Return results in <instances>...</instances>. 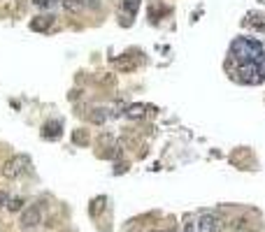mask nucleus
Returning a JSON list of instances; mask_svg holds the SVG:
<instances>
[{"label":"nucleus","instance_id":"f257e3e1","mask_svg":"<svg viewBox=\"0 0 265 232\" xmlns=\"http://www.w3.org/2000/svg\"><path fill=\"white\" fill-rule=\"evenodd\" d=\"M230 54H233V58H235L238 63H249V61H258L265 51H263V45H260L258 40L238 37L235 42H233V47H230Z\"/></svg>","mask_w":265,"mask_h":232},{"label":"nucleus","instance_id":"f03ea898","mask_svg":"<svg viewBox=\"0 0 265 232\" xmlns=\"http://www.w3.org/2000/svg\"><path fill=\"white\" fill-rule=\"evenodd\" d=\"M28 163H30V158H28L26 153H14L12 158H7V161L3 163L0 174H3L5 179H17V177H21L23 172H26Z\"/></svg>","mask_w":265,"mask_h":232},{"label":"nucleus","instance_id":"7ed1b4c3","mask_svg":"<svg viewBox=\"0 0 265 232\" xmlns=\"http://www.w3.org/2000/svg\"><path fill=\"white\" fill-rule=\"evenodd\" d=\"M42 223V209H40V202L38 205H30L21 211V218H19V225L23 230H30V227H38Z\"/></svg>","mask_w":265,"mask_h":232},{"label":"nucleus","instance_id":"20e7f679","mask_svg":"<svg viewBox=\"0 0 265 232\" xmlns=\"http://www.w3.org/2000/svg\"><path fill=\"white\" fill-rule=\"evenodd\" d=\"M61 135H63V121H58V119L44 121V126H42V139H58Z\"/></svg>","mask_w":265,"mask_h":232},{"label":"nucleus","instance_id":"39448f33","mask_svg":"<svg viewBox=\"0 0 265 232\" xmlns=\"http://www.w3.org/2000/svg\"><path fill=\"white\" fill-rule=\"evenodd\" d=\"M195 230L198 232H216L219 230V218L214 214H200V218L195 221Z\"/></svg>","mask_w":265,"mask_h":232},{"label":"nucleus","instance_id":"423d86ee","mask_svg":"<svg viewBox=\"0 0 265 232\" xmlns=\"http://www.w3.org/2000/svg\"><path fill=\"white\" fill-rule=\"evenodd\" d=\"M51 26H54V14H40L30 21V30H35V33H44Z\"/></svg>","mask_w":265,"mask_h":232},{"label":"nucleus","instance_id":"0eeeda50","mask_svg":"<svg viewBox=\"0 0 265 232\" xmlns=\"http://www.w3.org/2000/svg\"><path fill=\"white\" fill-rule=\"evenodd\" d=\"M123 114H126V119H130V121H138V119H144V114H147V107H144L142 102H135V105H128Z\"/></svg>","mask_w":265,"mask_h":232},{"label":"nucleus","instance_id":"6e6552de","mask_svg":"<svg viewBox=\"0 0 265 232\" xmlns=\"http://www.w3.org/2000/svg\"><path fill=\"white\" fill-rule=\"evenodd\" d=\"M121 7H123V12H126V19H123V23H126V26H130V19L135 17V14H138V10H140V0H123Z\"/></svg>","mask_w":265,"mask_h":232},{"label":"nucleus","instance_id":"1a4fd4ad","mask_svg":"<svg viewBox=\"0 0 265 232\" xmlns=\"http://www.w3.org/2000/svg\"><path fill=\"white\" fill-rule=\"evenodd\" d=\"M88 121L93 123V126H103L107 121V109L105 107H93V109L88 111Z\"/></svg>","mask_w":265,"mask_h":232},{"label":"nucleus","instance_id":"9d476101","mask_svg":"<svg viewBox=\"0 0 265 232\" xmlns=\"http://www.w3.org/2000/svg\"><path fill=\"white\" fill-rule=\"evenodd\" d=\"M63 7L70 14H79L82 10H86V0H63Z\"/></svg>","mask_w":265,"mask_h":232},{"label":"nucleus","instance_id":"9b49d317","mask_svg":"<svg viewBox=\"0 0 265 232\" xmlns=\"http://www.w3.org/2000/svg\"><path fill=\"white\" fill-rule=\"evenodd\" d=\"M116 67H119V70H135V65H138V63H135V61H132V58H128V56H126V58H116Z\"/></svg>","mask_w":265,"mask_h":232},{"label":"nucleus","instance_id":"f8f14e48","mask_svg":"<svg viewBox=\"0 0 265 232\" xmlns=\"http://www.w3.org/2000/svg\"><path fill=\"white\" fill-rule=\"evenodd\" d=\"M7 209H10V211H21L23 209V200L21 198H10V202H7Z\"/></svg>","mask_w":265,"mask_h":232},{"label":"nucleus","instance_id":"ddd939ff","mask_svg":"<svg viewBox=\"0 0 265 232\" xmlns=\"http://www.w3.org/2000/svg\"><path fill=\"white\" fill-rule=\"evenodd\" d=\"M249 19H254V21H247V26L260 28V30H263V28H265V19L260 17V14H256V17H254V14H249Z\"/></svg>","mask_w":265,"mask_h":232},{"label":"nucleus","instance_id":"4468645a","mask_svg":"<svg viewBox=\"0 0 265 232\" xmlns=\"http://www.w3.org/2000/svg\"><path fill=\"white\" fill-rule=\"evenodd\" d=\"M256 65H258V77H260V82H265V54L258 58V63H256Z\"/></svg>","mask_w":265,"mask_h":232},{"label":"nucleus","instance_id":"2eb2a0df","mask_svg":"<svg viewBox=\"0 0 265 232\" xmlns=\"http://www.w3.org/2000/svg\"><path fill=\"white\" fill-rule=\"evenodd\" d=\"M75 144H88V135L86 133H75Z\"/></svg>","mask_w":265,"mask_h":232},{"label":"nucleus","instance_id":"dca6fc26","mask_svg":"<svg viewBox=\"0 0 265 232\" xmlns=\"http://www.w3.org/2000/svg\"><path fill=\"white\" fill-rule=\"evenodd\" d=\"M7 202H10V193H7V190H0V209L7 207Z\"/></svg>","mask_w":265,"mask_h":232},{"label":"nucleus","instance_id":"f3484780","mask_svg":"<svg viewBox=\"0 0 265 232\" xmlns=\"http://www.w3.org/2000/svg\"><path fill=\"white\" fill-rule=\"evenodd\" d=\"M35 5H40V7H51V5H56V0H33Z\"/></svg>","mask_w":265,"mask_h":232},{"label":"nucleus","instance_id":"a211bd4d","mask_svg":"<svg viewBox=\"0 0 265 232\" xmlns=\"http://www.w3.org/2000/svg\"><path fill=\"white\" fill-rule=\"evenodd\" d=\"M86 7H91V10H98V7H100V0H86Z\"/></svg>","mask_w":265,"mask_h":232},{"label":"nucleus","instance_id":"6ab92c4d","mask_svg":"<svg viewBox=\"0 0 265 232\" xmlns=\"http://www.w3.org/2000/svg\"><path fill=\"white\" fill-rule=\"evenodd\" d=\"M182 232H198V230H195V223H186Z\"/></svg>","mask_w":265,"mask_h":232},{"label":"nucleus","instance_id":"aec40b11","mask_svg":"<svg viewBox=\"0 0 265 232\" xmlns=\"http://www.w3.org/2000/svg\"><path fill=\"white\" fill-rule=\"evenodd\" d=\"M151 232H170V230H151Z\"/></svg>","mask_w":265,"mask_h":232},{"label":"nucleus","instance_id":"412c9836","mask_svg":"<svg viewBox=\"0 0 265 232\" xmlns=\"http://www.w3.org/2000/svg\"><path fill=\"white\" fill-rule=\"evenodd\" d=\"M260 3H265V0H260Z\"/></svg>","mask_w":265,"mask_h":232}]
</instances>
